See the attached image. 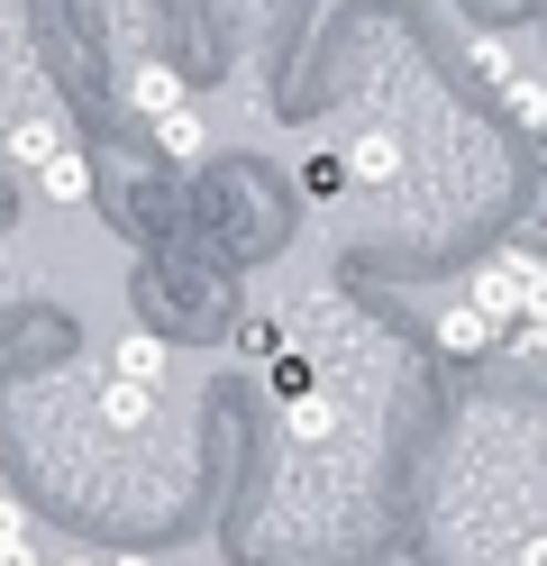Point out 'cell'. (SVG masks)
I'll use <instances>...</instances> for the list:
<instances>
[{
  "label": "cell",
  "mask_w": 547,
  "mask_h": 566,
  "mask_svg": "<svg viewBox=\"0 0 547 566\" xmlns=\"http://www.w3.org/2000/svg\"><path fill=\"white\" fill-rule=\"evenodd\" d=\"M182 101H192V92H182L173 64H137V74H128V111L137 119H165V111H182Z\"/></svg>",
  "instance_id": "6da1fadb"
},
{
  "label": "cell",
  "mask_w": 547,
  "mask_h": 566,
  "mask_svg": "<svg viewBox=\"0 0 547 566\" xmlns=\"http://www.w3.org/2000/svg\"><path fill=\"white\" fill-rule=\"evenodd\" d=\"M109 384H146V394H156V384H165V338L156 329H128L119 357H109Z\"/></svg>",
  "instance_id": "7a4b0ae2"
},
{
  "label": "cell",
  "mask_w": 547,
  "mask_h": 566,
  "mask_svg": "<svg viewBox=\"0 0 547 566\" xmlns=\"http://www.w3.org/2000/svg\"><path fill=\"white\" fill-rule=\"evenodd\" d=\"M392 174H401V137L392 128H365L347 147V184H392Z\"/></svg>",
  "instance_id": "3957f363"
},
{
  "label": "cell",
  "mask_w": 547,
  "mask_h": 566,
  "mask_svg": "<svg viewBox=\"0 0 547 566\" xmlns=\"http://www.w3.org/2000/svg\"><path fill=\"white\" fill-rule=\"evenodd\" d=\"M283 439H292V448L338 439V402H328V394H292V402H283Z\"/></svg>",
  "instance_id": "277c9868"
},
{
  "label": "cell",
  "mask_w": 547,
  "mask_h": 566,
  "mask_svg": "<svg viewBox=\"0 0 547 566\" xmlns=\"http://www.w3.org/2000/svg\"><path fill=\"white\" fill-rule=\"evenodd\" d=\"M156 147H165L173 165H201V156H210V119L192 111V101H182V111H165V119H156Z\"/></svg>",
  "instance_id": "5b68a950"
},
{
  "label": "cell",
  "mask_w": 547,
  "mask_h": 566,
  "mask_svg": "<svg viewBox=\"0 0 547 566\" xmlns=\"http://www.w3.org/2000/svg\"><path fill=\"white\" fill-rule=\"evenodd\" d=\"M438 347H448V357H484V347H502V329L456 302V311H438Z\"/></svg>",
  "instance_id": "8992f818"
},
{
  "label": "cell",
  "mask_w": 547,
  "mask_h": 566,
  "mask_svg": "<svg viewBox=\"0 0 547 566\" xmlns=\"http://www.w3.org/2000/svg\"><path fill=\"white\" fill-rule=\"evenodd\" d=\"M36 184H46V201H64V210H83V201H92V165H83V156L64 147V156H46V165H36Z\"/></svg>",
  "instance_id": "52a82bcc"
},
{
  "label": "cell",
  "mask_w": 547,
  "mask_h": 566,
  "mask_svg": "<svg viewBox=\"0 0 547 566\" xmlns=\"http://www.w3.org/2000/svg\"><path fill=\"white\" fill-rule=\"evenodd\" d=\"M502 111L520 119L529 137H547V83H538V74H511V83H502Z\"/></svg>",
  "instance_id": "ba28073f"
},
{
  "label": "cell",
  "mask_w": 547,
  "mask_h": 566,
  "mask_svg": "<svg viewBox=\"0 0 547 566\" xmlns=\"http://www.w3.org/2000/svg\"><path fill=\"white\" fill-rule=\"evenodd\" d=\"M101 420H109V430H146V420H156V394H146V384H109Z\"/></svg>",
  "instance_id": "9c48e42d"
},
{
  "label": "cell",
  "mask_w": 547,
  "mask_h": 566,
  "mask_svg": "<svg viewBox=\"0 0 547 566\" xmlns=\"http://www.w3.org/2000/svg\"><path fill=\"white\" fill-rule=\"evenodd\" d=\"M10 156L36 174L46 156H64V128H55V119H19V128H10Z\"/></svg>",
  "instance_id": "30bf717a"
},
{
  "label": "cell",
  "mask_w": 547,
  "mask_h": 566,
  "mask_svg": "<svg viewBox=\"0 0 547 566\" xmlns=\"http://www.w3.org/2000/svg\"><path fill=\"white\" fill-rule=\"evenodd\" d=\"M465 55H474V74H484V83H511V46L493 38V28H484V38H474Z\"/></svg>",
  "instance_id": "8fae6325"
},
{
  "label": "cell",
  "mask_w": 547,
  "mask_h": 566,
  "mask_svg": "<svg viewBox=\"0 0 547 566\" xmlns=\"http://www.w3.org/2000/svg\"><path fill=\"white\" fill-rule=\"evenodd\" d=\"M338 184H347V165H338V156H319V165L302 174V192H311V201H328V192H338Z\"/></svg>",
  "instance_id": "7c38bea8"
},
{
  "label": "cell",
  "mask_w": 547,
  "mask_h": 566,
  "mask_svg": "<svg viewBox=\"0 0 547 566\" xmlns=\"http://www.w3.org/2000/svg\"><path fill=\"white\" fill-rule=\"evenodd\" d=\"M274 347H283L274 321H246V329H238V357H274Z\"/></svg>",
  "instance_id": "4fadbf2b"
},
{
  "label": "cell",
  "mask_w": 547,
  "mask_h": 566,
  "mask_svg": "<svg viewBox=\"0 0 547 566\" xmlns=\"http://www.w3.org/2000/svg\"><path fill=\"white\" fill-rule=\"evenodd\" d=\"M502 347H520V357H538V366H547V321H538V329H511Z\"/></svg>",
  "instance_id": "5bb4252c"
},
{
  "label": "cell",
  "mask_w": 547,
  "mask_h": 566,
  "mask_svg": "<svg viewBox=\"0 0 547 566\" xmlns=\"http://www.w3.org/2000/svg\"><path fill=\"white\" fill-rule=\"evenodd\" d=\"M10 539H28V512L10 503V493H0V548H10Z\"/></svg>",
  "instance_id": "9a60e30c"
},
{
  "label": "cell",
  "mask_w": 547,
  "mask_h": 566,
  "mask_svg": "<svg viewBox=\"0 0 547 566\" xmlns=\"http://www.w3.org/2000/svg\"><path fill=\"white\" fill-rule=\"evenodd\" d=\"M0 566H36V548H28V539H10V548H0Z\"/></svg>",
  "instance_id": "2e32d148"
},
{
  "label": "cell",
  "mask_w": 547,
  "mask_h": 566,
  "mask_svg": "<svg viewBox=\"0 0 547 566\" xmlns=\"http://www.w3.org/2000/svg\"><path fill=\"white\" fill-rule=\"evenodd\" d=\"M109 566H146V557H109Z\"/></svg>",
  "instance_id": "e0dca14e"
},
{
  "label": "cell",
  "mask_w": 547,
  "mask_h": 566,
  "mask_svg": "<svg viewBox=\"0 0 547 566\" xmlns=\"http://www.w3.org/2000/svg\"><path fill=\"white\" fill-rule=\"evenodd\" d=\"M64 566H101V557H64Z\"/></svg>",
  "instance_id": "ac0fdd59"
}]
</instances>
